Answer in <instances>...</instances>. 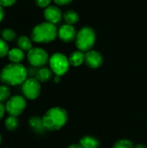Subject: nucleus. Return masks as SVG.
<instances>
[{
  "label": "nucleus",
  "mask_w": 147,
  "mask_h": 148,
  "mask_svg": "<svg viewBox=\"0 0 147 148\" xmlns=\"http://www.w3.org/2000/svg\"><path fill=\"white\" fill-rule=\"evenodd\" d=\"M28 69L22 63L10 62L0 71V82L7 86L22 85L28 79Z\"/></svg>",
  "instance_id": "f257e3e1"
},
{
  "label": "nucleus",
  "mask_w": 147,
  "mask_h": 148,
  "mask_svg": "<svg viewBox=\"0 0 147 148\" xmlns=\"http://www.w3.org/2000/svg\"><path fill=\"white\" fill-rule=\"evenodd\" d=\"M42 121L46 131L55 132L62 129L68 121V113L61 107H53L43 114Z\"/></svg>",
  "instance_id": "f03ea898"
},
{
  "label": "nucleus",
  "mask_w": 147,
  "mask_h": 148,
  "mask_svg": "<svg viewBox=\"0 0 147 148\" xmlns=\"http://www.w3.org/2000/svg\"><path fill=\"white\" fill-rule=\"evenodd\" d=\"M58 37V29L49 22H42L33 27L30 38L36 43H49Z\"/></svg>",
  "instance_id": "7ed1b4c3"
},
{
  "label": "nucleus",
  "mask_w": 147,
  "mask_h": 148,
  "mask_svg": "<svg viewBox=\"0 0 147 148\" xmlns=\"http://www.w3.org/2000/svg\"><path fill=\"white\" fill-rule=\"evenodd\" d=\"M96 41V34L93 28L85 26L77 31L75 40L76 48L83 52H88L93 49Z\"/></svg>",
  "instance_id": "20e7f679"
},
{
  "label": "nucleus",
  "mask_w": 147,
  "mask_h": 148,
  "mask_svg": "<svg viewBox=\"0 0 147 148\" xmlns=\"http://www.w3.org/2000/svg\"><path fill=\"white\" fill-rule=\"evenodd\" d=\"M49 64V69L57 76L64 75L68 71L70 67L68 57L60 52H55L50 56Z\"/></svg>",
  "instance_id": "39448f33"
},
{
  "label": "nucleus",
  "mask_w": 147,
  "mask_h": 148,
  "mask_svg": "<svg viewBox=\"0 0 147 148\" xmlns=\"http://www.w3.org/2000/svg\"><path fill=\"white\" fill-rule=\"evenodd\" d=\"M49 57L48 52L40 47H33L26 54V58L30 66L36 69L45 67L49 63Z\"/></svg>",
  "instance_id": "423d86ee"
},
{
  "label": "nucleus",
  "mask_w": 147,
  "mask_h": 148,
  "mask_svg": "<svg viewBox=\"0 0 147 148\" xmlns=\"http://www.w3.org/2000/svg\"><path fill=\"white\" fill-rule=\"evenodd\" d=\"M5 110L8 115L19 117L27 108V101L23 95H15L5 102Z\"/></svg>",
  "instance_id": "0eeeda50"
},
{
  "label": "nucleus",
  "mask_w": 147,
  "mask_h": 148,
  "mask_svg": "<svg viewBox=\"0 0 147 148\" xmlns=\"http://www.w3.org/2000/svg\"><path fill=\"white\" fill-rule=\"evenodd\" d=\"M21 86L23 95L26 100L35 101L41 95V82L36 77H28V79Z\"/></svg>",
  "instance_id": "6e6552de"
},
{
  "label": "nucleus",
  "mask_w": 147,
  "mask_h": 148,
  "mask_svg": "<svg viewBox=\"0 0 147 148\" xmlns=\"http://www.w3.org/2000/svg\"><path fill=\"white\" fill-rule=\"evenodd\" d=\"M43 17L46 22L55 25L63 18V13L59 6L55 4H50L43 10Z\"/></svg>",
  "instance_id": "1a4fd4ad"
},
{
  "label": "nucleus",
  "mask_w": 147,
  "mask_h": 148,
  "mask_svg": "<svg viewBox=\"0 0 147 148\" xmlns=\"http://www.w3.org/2000/svg\"><path fill=\"white\" fill-rule=\"evenodd\" d=\"M104 62L103 56L101 52L91 49L85 53V63L90 69H99Z\"/></svg>",
  "instance_id": "9d476101"
},
{
  "label": "nucleus",
  "mask_w": 147,
  "mask_h": 148,
  "mask_svg": "<svg viewBox=\"0 0 147 148\" xmlns=\"http://www.w3.org/2000/svg\"><path fill=\"white\" fill-rule=\"evenodd\" d=\"M77 31L74 25L63 24L58 29V37L63 42H71L75 40Z\"/></svg>",
  "instance_id": "9b49d317"
},
{
  "label": "nucleus",
  "mask_w": 147,
  "mask_h": 148,
  "mask_svg": "<svg viewBox=\"0 0 147 148\" xmlns=\"http://www.w3.org/2000/svg\"><path fill=\"white\" fill-rule=\"evenodd\" d=\"M25 56H26L25 52L17 47L10 49V51L7 56L10 62H13V63H22V62L25 59Z\"/></svg>",
  "instance_id": "f8f14e48"
},
{
  "label": "nucleus",
  "mask_w": 147,
  "mask_h": 148,
  "mask_svg": "<svg viewBox=\"0 0 147 148\" xmlns=\"http://www.w3.org/2000/svg\"><path fill=\"white\" fill-rule=\"evenodd\" d=\"M16 47L24 52H28L33 48V41L30 36H27L25 35H21L17 37L16 41Z\"/></svg>",
  "instance_id": "ddd939ff"
},
{
  "label": "nucleus",
  "mask_w": 147,
  "mask_h": 148,
  "mask_svg": "<svg viewBox=\"0 0 147 148\" xmlns=\"http://www.w3.org/2000/svg\"><path fill=\"white\" fill-rule=\"evenodd\" d=\"M29 127L36 134H42L45 131L42 118L39 116H32L29 119Z\"/></svg>",
  "instance_id": "4468645a"
},
{
  "label": "nucleus",
  "mask_w": 147,
  "mask_h": 148,
  "mask_svg": "<svg viewBox=\"0 0 147 148\" xmlns=\"http://www.w3.org/2000/svg\"><path fill=\"white\" fill-rule=\"evenodd\" d=\"M69 63L73 67H79L85 62V52L81 50H75L72 52L68 57Z\"/></svg>",
  "instance_id": "2eb2a0df"
},
{
  "label": "nucleus",
  "mask_w": 147,
  "mask_h": 148,
  "mask_svg": "<svg viewBox=\"0 0 147 148\" xmlns=\"http://www.w3.org/2000/svg\"><path fill=\"white\" fill-rule=\"evenodd\" d=\"M53 72L49 68L47 67H42L40 69H37V71L36 73L35 77L41 82V83H44L49 82L52 76H53Z\"/></svg>",
  "instance_id": "dca6fc26"
},
{
  "label": "nucleus",
  "mask_w": 147,
  "mask_h": 148,
  "mask_svg": "<svg viewBox=\"0 0 147 148\" xmlns=\"http://www.w3.org/2000/svg\"><path fill=\"white\" fill-rule=\"evenodd\" d=\"M79 145L81 147V148H99L100 142L94 136L87 135L81 139Z\"/></svg>",
  "instance_id": "f3484780"
},
{
  "label": "nucleus",
  "mask_w": 147,
  "mask_h": 148,
  "mask_svg": "<svg viewBox=\"0 0 147 148\" xmlns=\"http://www.w3.org/2000/svg\"><path fill=\"white\" fill-rule=\"evenodd\" d=\"M79 14L74 10H68L63 13V20L67 24L74 25L79 22Z\"/></svg>",
  "instance_id": "a211bd4d"
},
{
  "label": "nucleus",
  "mask_w": 147,
  "mask_h": 148,
  "mask_svg": "<svg viewBox=\"0 0 147 148\" xmlns=\"http://www.w3.org/2000/svg\"><path fill=\"white\" fill-rule=\"evenodd\" d=\"M0 36L8 43L12 42H16L17 37H18L16 35V32L11 28H5V29H2Z\"/></svg>",
  "instance_id": "6ab92c4d"
},
{
  "label": "nucleus",
  "mask_w": 147,
  "mask_h": 148,
  "mask_svg": "<svg viewBox=\"0 0 147 148\" xmlns=\"http://www.w3.org/2000/svg\"><path fill=\"white\" fill-rule=\"evenodd\" d=\"M4 127L10 132H13V131L16 130L19 127L18 117L11 116V115H9L8 117H6L4 120Z\"/></svg>",
  "instance_id": "aec40b11"
},
{
  "label": "nucleus",
  "mask_w": 147,
  "mask_h": 148,
  "mask_svg": "<svg viewBox=\"0 0 147 148\" xmlns=\"http://www.w3.org/2000/svg\"><path fill=\"white\" fill-rule=\"evenodd\" d=\"M11 97V91L9 86L5 84L0 85V102L5 103Z\"/></svg>",
  "instance_id": "412c9836"
},
{
  "label": "nucleus",
  "mask_w": 147,
  "mask_h": 148,
  "mask_svg": "<svg viewBox=\"0 0 147 148\" xmlns=\"http://www.w3.org/2000/svg\"><path fill=\"white\" fill-rule=\"evenodd\" d=\"M134 146L130 140L127 139H121L116 141L113 145V148H133Z\"/></svg>",
  "instance_id": "4be33fe9"
},
{
  "label": "nucleus",
  "mask_w": 147,
  "mask_h": 148,
  "mask_svg": "<svg viewBox=\"0 0 147 148\" xmlns=\"http://www.w3.org/2000/svg\"><path fill=\"white\" fill-rule=\"evenodd\" d=\"M10 51V47L7 42H5L1 36H0V59L3 58L8 56V53Z\"/></svg>",
  "instance_id": "5701e85b"
},
{
  "label": "nucleus",
  "mask_w": 147,
  "mask_h": 148,
  "mask_svg": "<svg viewBox=\"0 0 147 148\" xmlns=\"http://www.w3.org/2000/svg\"><path fill=\"white\" fill-rule=\"evenodd\" d=\"M52 1L53 0H35V3L37 7L44 10L45 8H47L48 6H49L51 4Z\"/></svg>",
  "instance_id": "b1692460"
},
{
  "label": "nucleus",
  "mask_w": 147,
  "mask_h": 148,
  "mask_svg": "<svg viewBox=\"0 0 147 148\" xmlns=\"http://www.w3.org/2000/svg\"><path fill=\"white\" fill-rule=\"evenodd\" d=\"M17 0H0V5L3 8L12 7L16 3Z\"/></svg>",
  "instance_id": "393cba45"
},
{
  "label": "nucleus",
  "mask_w": 147,
  "mask_h": 148,
  "mask_svg": "<svg viewBox=\"0 0 147 148\" xmlns=\"http://www.w3.org/2000/svg\"><path fill=\"white\" fill-rule=\"evenodd\" d=\"M53 2L57 6H65L70 4L73 2V0H53Z\"/></svg>",
  "instance_id": "a878e982"
},
{
  "label": "nucleus",
  "mask_w": 147,
  "mask_h": 148,
  "mask_svg": "<svg viewBox=\"0 0 147 148\" xmlns=\"http://www.w3.org/2000/svg\"><path fill=\"white\" fill-rule=\"evenodd\" d=\"M6 114V110H5V106L3 103L0 102V121H2L4 117V114Z\"/></svg>",
  "instance_id": "bb28decb"
},
{
  "label": "nucleus",
  "mask_w": 147,
  "mask_h": 148,
  "mask_svg": "<svg viewBox=\"0 0 147 148\" xmlns=\"http://www.w3.org/2000/svg\"><path fill=\"white\" fill-rule=\"evenodd\" d=\"M4 16H5L4 8H3V7H2V6L0 5V23L3 22V18H4Z\"/></svg>",
  "instance_id": "cd10ccee"
},
{
  "label": "nucleus",
  "mask_w": 147,
  "mask_h": 148,
  "mask_svg": "<svg viewBox=\"0 0 147 148\" xmlns=\"http://www.w3.org/2000/svg\"><path fill=\"white\" fill-rule=\"evenodd\" d=\"M68 148H81V147L77 144H73V145H70Z\"/></svg>",
  "instance_id": "c85d7f7f"
},
{
  "label": "nucleus",
  "mask_w": 147,
  "mask_h": 148,
  "mask_svg": "<svg viewBox=\"0 0 147 148\" xmlns=\"http://www.w3.org/2000/svg\"><path fill=\"white\" fill-rule=\"evenodd\" d=\"M133 148H146V147L144 146L143 144H138V145L134 146V147Z\"/></svg>",
  "instance_id": "c756f323"
},
{
  "label": "nucleus",
  "mask_w": 147,
  "mask_h": 148,
  "mask_svg": "<svg viewBox=\"0 0 147 148\" xmlns=\"http://www.w3.org/2000/svg\"><path fill=\"white\" fill-rule=\"evenodd\" d=\"M2 142H3V136H2V134L0 133V146L2 145Z\"/></svg>",
  "instance_id": "7c9ffc66"
},
{
  "label": "nucleus",
  "mask_w": 147,
  "mask_h": 148,
  "mask_svg": "<svg viewBox=\"0 0 147 148\" xmlns=\"http://www.w3.org/2000/svg\"><path fill=\"white\" fill-rule=\"evenodd\" d=\"M1 31H2V30H1V29H0V35H1Z\"/></svg>",
  "instance_id": "2f4dec72"
},
{
  "label": "nucleus",
  "mask_w": 147,
  "mask_h": 148,
  "mask_svg": "<svg viewBox=\"0 0 147 148\" xmlns=\"http://www.w3.org/2000/svg\"><path fill=\"white\" fill-rule=\"evenodd\" d=\"M6 148H10V147H6Z\"/></svg>",
  "instance_id": "473e14b6"
}]
</instances>
